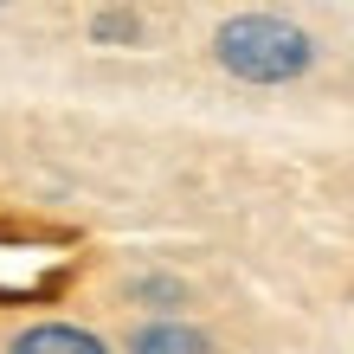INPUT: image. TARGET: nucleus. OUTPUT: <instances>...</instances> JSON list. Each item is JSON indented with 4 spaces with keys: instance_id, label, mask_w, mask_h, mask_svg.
<instances>
[{
    "instance_id": "1",
    "label": "nucleus",
    "mask_w": 354,
    "mask_h": 354,
    "mask_svg": "<svg viewBox=\"0 0 354 354\" xmlns=\"http://www.w3.org/2000/svg\"><path fill=\"white\" fill-rule=\"evenodd\" d=\"M213 65L239 84L277 91L316 71V32L283 13H232L213 26Z\"/></svg>"
},
{
    "instance_id": "2",
    "label": "nucleus",
    "mask_w": 354,
    "mask_h": 354,
    "mask_svg": "<svg viewBox=\"0 0 354 354\" xmlns=\"http://www.w3.org/2000/svg\"><path fill=\"white\" fill-rule=\"evenodd\" d=\"M122 354H213V335L180 316H149L122 335Z\"/></svg>"
},
{
    "instance_id": "3",
    "label": "nucleus",
    "mask_w": 354,
    "mask_h": 354,
    "mask_svg": "<svg viewBox=\"0 0 354 354\" xmlns=\"http://www.w3.org/2000/svg\"><path fill=\"white\" fill-rule=\"evenodd\" d=\"M7 354H110V342L84 322H26L7 342Z\"/></svg>"
},
{
    "instance_id": "4",
    "label": "nucleus",
    "mask_w": 354,
    "mask_h": 354,
    "mask_svg": "<svg viewBox=\"0 0 354 354\" xmlns=\"http://www.w3.org/2000/svg\"><path fill=\"white\" fill-rule=\"evenodd\" d=\"M122 297L142 303L149 316H180L187 309V283L174 277V270H136V277L122 283Z\"/></svg>"
},
{
    "instance_id": "5",
    "label": "nucleus",
    "mask_w": 354,
    "mask_h": 354,
    "mask_svg": "<svg viewBox=\"0 0 354 354\" xmlns=\"http://www.w3.org/2000/svg\"><path fill=\"white\" fill-rule=\"evenodd\" d=\"M149 39V26H142V13L136 7H103V13H91V46H142Z\"/></svg>"
},
{
    "instance_id": "6",
    "label": "nucleus",
    "mask_w": 354,
    "mask_h": 354,
    "mask_svg": "<svg viewBox=\"0 0 354 354\" xmlns=\"http://www.w3.org/2000/svg\"><path fill=\"white\" fill-rule=\"evenodd\" d=\"M0 7H7V0H0Z\"/></svg>"
}]
</instances>
